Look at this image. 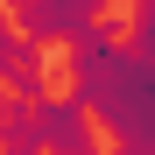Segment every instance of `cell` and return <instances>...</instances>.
<instances>
[{
    "label": "cell",
    "instance_id": "3",
    "mask_svg": "<svg viewBox=\"0 0 155 155\" xmlns=\"http://www.w3.org/2000/svg\"><path fill=\"white\" fill-rule=\"evenodd\" d=\"M21 106H35V99L49 92V49L42 42H28V35H14V57H7V78H0Z\"/></svg>",
    "mask_w": 155,
    "mask_h": 155
},
{
    "label": "cell",
    "instance_id": "4",
    "mask_svg": "<svg viewBox=\"0 0 155 155\" xmlns=\"http://www.w3.org/2000/svg\"><path fill=\"white\" fill-rule=\"evenodd\" d=\"M21 134H28V106L0 85V141H21Z\"/></svg>",
    "mask_w": 155,
    "mask_h": 155
},
{
    "label": "cell",
    "instance_id": "6",
    "mask_svg": "<svg viewBox=\"0 0 155 155\" xmlns=\"http://www.w3.org/2000/svg\"><path fill=\"white\" fill-rule=\"evenodd\" d=\"M106 155H141V148H120V141H113V148H106Z\"/></svg>",
    "mask_w": 155,
    "mask_h": 155
},
{
    "label": "cell",
    "instance_id": "1",
    "mask_svg": "<svg viewBox=\"0 0 155 155\" xmlns=\"http://www.w3.org/2000/svg\"><path fill=\"white\" fill-rule=\"evenodd\" d=\"M28 141L42 155H106V134H99V120L78 106L71 92H42L28 106Z\"/></svg>",
    "mask_w": 155,
    "mask_h": 155
},
{
    "label": "cell",
    "instance_id": "2",
    "mask_svg": "<svg viewBox=\"0 0 155 155\" xmlns=\"http://www.w3.org/2000/svg\"><path fill=\"white\" fill-rule=\"evenodd\" d=\"M99 7L106 0H7V21L28 42H71L85 21H99Z\"/></svg>",
    "mask_w": 155,
    "mask_h": 155
},
{
    "label": "cell",
    "instance_id": "5",
    "mask_svg": "<svg viewBox=\"0 0 155 155\" xmlns=\"http://www.w3.org/2000/svg\"><path fill=\"white\" fill-rule=\"evenodd\" d=\"M0 155H42V148H35L28 134H21V141H0Z\"/></svg>",
    "mask_w": 155,
    "mask_h": 155
}]
</instances>
